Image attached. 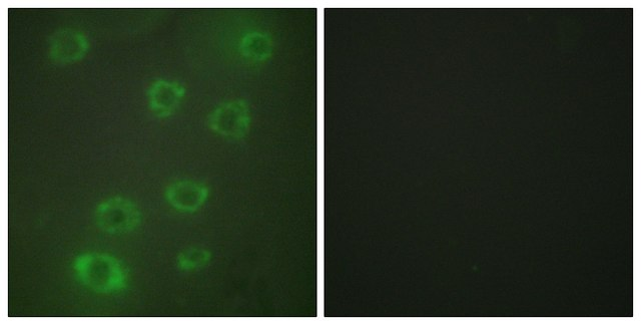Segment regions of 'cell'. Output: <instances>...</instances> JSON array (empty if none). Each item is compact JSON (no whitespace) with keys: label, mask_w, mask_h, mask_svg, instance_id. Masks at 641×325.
Wrapping results in <instances>:
<instances>
[{"label":"cell","mask_w":641,"mask_h":325,"mask_svg":"<svg viewBox=\"0 0 641 325\" xmlns=\"http://www.w3.org/2000/svg\"><path fill=\"white\" fill-rule=\"evenodd\" d=\"M73 270L84 286L97 293H121L129 286L128 267L123 261L110 254H82L75 258Z\"/></svg>","instance_id":"1"},{"label":"cell","mask_w":641,"mask_h":325,"mask_svg":"<svg viewBox=\"0 0 641 325\" xmlns=\"http://www.w3.org/2000/svg\"><path fill=\"white\" fill-rule=\"evenodd\" d=\"M251 124L250 104L244 99L224 102L207 117V126L213 133L232 141L244 140Z\"/></svg>","instance_id":"2"},{"label":"cell","mask_w":641,"mask_h":325,"mask_svg":"<svg viewBox=\"0 0 641 325\" xmlns=\"http://www.w3.org/2000/svg\"><path fill=\"white\" fill-rule=\"evenodd\" d=\"M142 212L137 203L123 196L101 202L95 210L96 225L112 235L130 233L142 223Z\"/></svg>","instance_id":"3"},{"label":"cell","mask_w":641,"mask_h":325,"mask_svg":"<svg viewBox=\"0 0 641 325\" xmlns=\"http://www.w3.org/2000/svg\"><path fill=\"white\" fill-rule=\"evenodd\" d=\"M49 58L59 65L82 61L91 50L88 36L77 29L62 28L48 38Z\"/></svg>","instance_id":"4"},{"label":"cell","mask_w":641,"mask_h":325,"mask_svg":"<svg viewBox=\"0 0 641 325\" xmlns=\"http://www.w3.org/2000/svg\"><path fill=\"white\" fill-rule=\"evenodd\" d=\"M146 94L151 113L159 119H167L180 109L187 89L178 81L158 79L149 86Z\"/></svg>","instance_id":"5"},{"label":"cell","mask_w":641,"mask_h":325,"mask_svg":"<svg viewBox=\"0 0 641 325\" xmlns=\"http://www.w3.org/2000/svg\"><path fill=\"white\" fill-rule=\"evenodd\" d=\"M210 188L202 182L178 180L167 186L165 199L175 210L193 214L198 212L208 201Z\"/></svg>","instance_id":"6"},{"label":"cell","mask_w":641,"mask_h":325,"mask_svg":"<svg viewBox=\"0 0 641 325\" xmlns=\"http://www.w3.org/2000/svg\"><path fill=\"white\" fill-rule=\"evenodd\" d=\"M273 41L269 34L254 31L247 33L240 41L238 50L241 57L250 64H263L273 54Z\"/></svg>","instance_id":"7"},{"label":"cell","mask_w":641,"mask_h":325,"mask_svg":"<svg viewBox=\"0 0 641 325\" xmlns=\"http://www.w3.org/2000/svg\"><path fill=\"white\" fill-rule=\"evenodd\" d=\"M212 261V252L192 247L180 252L177 256V268L180 271L192 272L206 268Z\"/></svg>","instance_id":"8"}]
</instances>
